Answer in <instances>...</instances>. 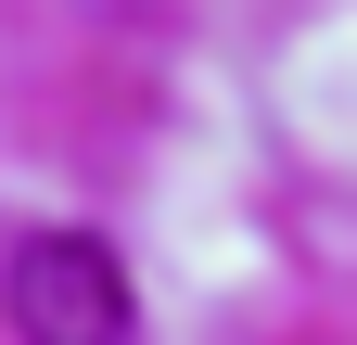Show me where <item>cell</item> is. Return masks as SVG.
Wrapping results in <instances>:
<instances>
[{"mask_svg":"<svg viewBox=\"0 0 357 345\" xmlns=\"http://www.w3.org/2000/svg\"><path fill=\"white\" fill-rule=\"evenodd\" d=\"M0 307H13L26 345H128V269H115V243H89V230H38L13 243V269H0Z\"/></svg>","mask_w":357,"mask_h":345,"instance_id":"obj_1","label":"cell"}]
</instances>
